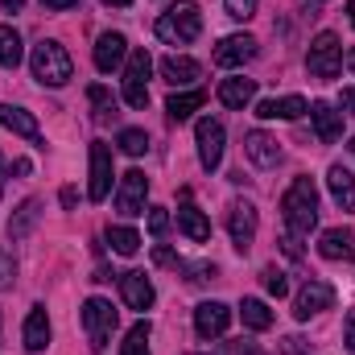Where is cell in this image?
Returning <instances> with one entry per match:
<instances>
[{
    "mask_svg": "<svg viewBox=\"0 0 355 355\" xmlns=\"http://www.w3.org/2000/svg\"><path fill=\"white\" fill-rule=\"evenodd\" d=\"M0 124L25 141H42V128H37V116L25 112V107H12V103H0Z\"/></svg>",
    "mask_w": 355,
    "mask_h": 355,
    "instance_id": "44dd1931",
    "label": "cell"
},
{
    "mask_svg": "<svg viewBox=\"0 0 355 355\" xmlns=\"http://www.w3.org/2000/svg\"><path fill=\"white\" fill-rule=\"evenodd\" d=\"M240 318H244L248 331H268L272 327V310H268L261 297H244L240 302Z\"/></svg>",
    "mask_w": 355,
    "mask_h": 355,
    "instance_id": "4316f807",
    "label": "cell"
},
{
    "mask_svg": "<svg viewBox=\"0 0 355 355\" xmlns=\"http://www.w3.org/2000/svg\"><path fill=\"white\" fill-rule=\"evenodd\" d=\"M194 137H198V162H202V170H219V162H223V141H227L223 124L207 116V120H198Z\"/></svg>",
    "mask_w": 355,
    "mask_h": 355,
    "instance_id": "52a82bcc",
    "label": "cell"
},
{
    "mask_svg": "<svg viewBox=\"0 0 355 355\" xmlns=\"http://www.w3.org/2000/svg\"><path fill=\"white\" fill-rule=\"evenodd\" d=\"M232 355H261L257 347H248V343H232Z\"/></svg>",
    "mask_w": 355,
    "mask_h": 355,
    "instance_id": "ee69618b",
    "label": "cell"
},
{
    "mask_svg": "<svg viewBox=\"0 0 355 355\" xmlns=\"http://www.w3.org/2000/svg\"><path fill=\"white\" fill-rule=\"evenodd\" d=\"M75 198H79V194H75V186H67V190H62V207H75Z\"/></svg>",
    "mask_w": 355,
    "mask_h": 355,
    "instance_id": "f6af8a7d",
    "label": "cell"
},
{
    "mask_svg": "<svg viewBox=\"0 0 355 355\" xmlns=\"http://www.w3.org/2000/svg\"><path fill=\"white\" fill-rule=\"evenodd\" d=\"M252 58H257V37L252 33H232L215 46V67H223V71H236Z\"/></svg>",
    "mask_w": 355,
    "mask_h": 355,
    "instance_id": "30bf717a",
    "label": "cell"
},
{
    "mask_svg": "<svg viewBox=\"0 0 355 355\" xmlns=\"http://www.w3.org/2000/svg\"><path fill=\"white\" fill-rule=\"evenodd\" d=\"M4 174H8V170H4V157H0V194H4Z\"/></svg>",
    "mask_w": 355,
    "mask_h": 355,
    "instance_id": "7dc6e473",
    "label": "cell"
},
{
    "mask_svg": "<svg viewBox=\"0 0 355 355\" xmlns=\"http://www.w3.org/2000/svg\"><path fill=\"white\" fill-rule=\"evenodd\" d=\"M265 289L272 297H285V293H289V281H285L281 268H265Z\"/></svg>",
    "mask_w": 355,
    "mask_h": 355,
    "instance_id": "e575fe53",
    "label": "cell"
},
{
    "mask_svg": "<svg viewBox=\"0 0 355 355\" xmlns=\"http://www.w3.org/2000/svg\"><path fill=\"white\" fill-rule=\"evenodd\" d=\"M149 71H153L149 50H128V67H124V103L128 107L149 103Z\"/></svg>",
    "mask_w": 355,
    "mask_h": 355,
    "instance_id": "8992f818",
    "label": "cell"
},
{
    "mask_svg": "<svg viewBox=\"0 0 355 355\" xmlns=\"http://www.w3.org/2000/svg\"><path fill=\"white\" fill-rule=\"evenodd\" d=\"M281 215L289 236H310L318 227V186L314 178H293V186L281 194Z\"/></svg>",
    "mask_w": 355,
    "mask_h": 355,
    "instance_id": "6da1fadb",
    "label": "cell"
},
{
    "mask_svg": "<svg viewBox=\"0 0 355 355\" xmlns=\"http://www.w3.org/2000/svg\"><path fill=\"white\" fill-rule=\"evenodd\" d=\"M21 33L12 29V25H0V67L4 71H17V62H21Z\"/></svg>",
    "mask_w": 355,
    "mask_h": 355,
    "instance_id": "f1b7e54d",
    "label": "cell"
},
{
    "mask_svg": "<svg viewBox=\"0 0 355 355\" xmlns=\"http://www.w3.org/2000/svg\"><path fill=\"white\" fill-rule=\"evenodd\" d=\"M29 71L42 87H67L71 75H75V62L62 50V42H37L33 54H29Z\"/></svg>",
    "mask_w": 355,
    "mask_h": 355,
    "instance_id": "7a4b0ae2",
    "label": "cell"
},
{
    "mask_svg": "<svg viewBox=\"0 0 355 355\" xmlns=\"http://www.w3.org/2000/svg\"><path fill=\"white\" fill-rule=\"evenodd\" d=\"M112 194V149L103 141H91V186L87 198L91 202H103Z\"/></svg>",
    "mask_w": 355,
    "mask_h": 355,
    "instance_id": "8fae6325",
    "label": "cell"
},
{
    "mask_svg": "<svg viewBox=\"0 0 355 355\" xmlns=\"http://www.w3.org/2000/svg\"><path fill=\"white\" fill-rule=\"evenodd\" d=\"M120 293H124V302L132 306V310H149L153 306V281L145 277V272H124L120 277Z\"/></svg>",
    "mask_w": 355,
    "mask_h": 355,
    "instance_id": "ffe728a7",
    "label": "cell"
},
{
    "mask_svg": "<svg viewBox=\"0 0 355 355\" xmlns=\"http://www.w3.org/2000/svg\"><path fill=\"white\" fill-rule=\"evenodd\" d=\"M103 4H116V8H124V4H132V0H103Z\"/></svg>",
    "mask_w": 355,
    "mask_h": 355,
    "instance_id": "c3c4849f",
    "label": "cell"
},
{
    "mask_svg": "<svg viewBox=\"0 0 355 355\" xmlns=\"http://www.w3.org/2000/svg\"><path fill=\"white\" fill-rule=\"evenodd\" d=\"M223 4H227V17H236V21H248L257 12V0H223Z\"/></svg>",
    "mask_w": 355,
    "mask_h": 355,
    "instance_id": "8d00e7d4",
    "label": "cell"
},
{
    "mask_svg": "<svg viewBox=\"0 0 355 355\" xmlns=\"http://www.w3.org/2000/svg\"><path fill=\"white\" fill-rule=\"evenodd\" d=\"M0 335H4V318H0Z\"/></svg>",
    "mask_w": 355,
    "mask_h": 355,
    "instance_id": "816d5d0a",
    "label": "cell"
},
{
    "mask_svg": "<svg viewBox=\"0 0 355 355\" xmlns=\"http://www.w3.org/2000/svg\"><path fill=\"white\" fill-rule=\"evenodd\" d=\"M306 71H310L314 79H335V75L343 71V42H339L331 29H322V33L310 42V54H306Z\"/></svg>",
    "mask_w": 355,
    "mask_h": 355,
    "instance_id": "5b68a950",
    "label": "cell"
},
{
    "mask_svg": "<svg viewBox=\"0 0 355 355\" xmlns=\"http://www.w3.org/2000/svg\"><path fill=\"white\" fill-rule=\"evenodd\" d=\"M339 103H343V107H347V112L355 116V87H343V95H339Z\"/></svg>",
    "mask_w": 355,
    "mask_h": 355,
    "instance_id": "60d3db41",
    "label": "cell"
},
{
    "mask_svg": "<svg viewBox=\"0 0 355 355\" xmlns=\"http://www.w3.org/2000/svg\"><path fill=\"white\" fill-rule=\"evenodd\" d=\"M318 252H322L327 261H355V232H343V227L322 232Z\"/></svg>",
    "mask_w": 355,
    "mask_h": 355,
    "instance_id": "7402d4cb",
    "label": "cell"
},
{
    "mask_svg": "<svg viewBox=\"0 0 355 355\" xmlns=\"http://www.w3.org/2000/svg\"><path fill=\"white\" fill-rule=\"evenodd\" d=\"M145 194H149V178L141 170H128L120 178V190H116V211L120 215H141L145 211Z\"/></svg>",
    "mask_w": 355,
    "mask_h": 355,
    "instance_id": "7c38bea8",
    "label": "cell"
},
{
    "mask_svg": "<svg viewBox=\"0 0 355 355\" xmlns=\"http://www.w3.org/2000/svg\"><path fill=\"white\" fill-rule=\"evenodd\" d=\"M227 327H232V310H227L223 302H202V306L194 310V331H198V339H219Z\"/></svg>",
    "mask_w": 355,
    "mask_h": 355,
    "instance_id": "5bb4252c",
    "label": "cell"
},
{
    "mask_svg": "<svg viewBox=\"0 0 355 355\" xmlns=\"http://www.w3.org/2000/svg\"><path fill=\"white\" fill-rule=\"evenodd\" d=\"M207 355H211V352H207Z\"/></svg>",
    "mask_w": 355,
    "mask_h": 355,
    "instance_id": "f5cc1de1",
    "label": "cell"
},
{
    "mask_svg": "<svg viewBox=\"0 0 355 355\" xmlns=\"http://www.w3.org/2000/svg\"><path fill=\"white\" fill-rule=\"evenodd\" d=\"M198 62L194 58H186V54H170V58H162V79L166 83H174V87H186V83H194L198 79Z\"/></svg>",
    "mask_w": 355,
    "mask_h": 355,
    "instance_id": "603a6c76",
    "label": "cell"
},
{
    "mask_svg": "<svg viewBox=\"0 0 355 355\" xmlns=\"http://www.w3.org/2000/svg\"><path fill=\"white\" fill-rule=\"evenodd\" d=\"M331 302H335V289H331L327 281H306V285L297 289V297H293V318L306 322V318L331 310Z\"/></svg>",
    "mask_w": 355,
    "mask_h": 355,
    "instance_id": "9c48e42d",
    "label": "cell"
},
{
    "mask_svg": "<svg viewBox=\"0 0 355 355\" xmlns=\"http://www.w3.org/2000/svg\"><path fill=\"white\" fill-rule=\"evenodd\" d=\"M281 248H285V252H289V257H293V261H297V257H302V248H297V240H293V236H285V240H281Z\"/></svg>",
    "mask_w": 355,
    "mask_h": 355,
    "instance_id": "b9f144b4",
    "label": "cell"
},
{
    "mask_svg": "<svg viewBox=\"0 0 355 355\" xmlns=\"http://www.w3.org/2000/svg\"><path fill=\"white\" fill-rule=\"evenodd\" d=\"M120 62H128V37L116 33V29L99 33V42H95V67H99L103 75H112Z\"/></svg>",
    "mask_w": 355,
    "mask_h": 355,
    "instance_id": "4fadbf2b",
    "label": "cell"
},
{
    "mask_svg": "<svg viewBox=\"0 0 355 355\" xmlns=\"http://www.w3.org/2000/svg\"><path fill=\"white\" fill-rule=\"evenodd\" d=\"M29 170H33L29 157H17V162H12V174H29Z\"/></svg>",
    "mask_w": 355,
    "mask_h": 355,
    "instance_id": "7bdbcfd3",
    "label": "cell"
},
{
    "mask_svg": "<svg viewBox=\"0 0 355 355\" xmlns=\"http://www.w3.org/2000/svg\"><path fill=\"white\" fill-rule=\"evenodd\" d=\"M153 261H157V265H182L170 248H157V252H153Z\"/></svg>",
    "mask_w": 355,
    "mask_h": 355,
    "instance_id": "74e56055",
    "label": "cell"
},
{
    "mask_svg": "<svg viewBox=\"0 0 355 355\" xmlns=\"http://www.w3.org/2000/svg\"><path fill=\"white\" fill-rule=\"evenodd\" d=\"M347 12H352V25H355V0H347Z\"/></svg>",
    "mask_w": 355,
    "mask_h": 355,
    "instance_id": "f907efd6",
    "label": "cell"
},
{
    "mask_svg": "<svg viewBox=\"0 0 355 355\" xmlns=\"http://www.w3.org/2000/svg\"><path fill=\"white\" fill-rule=\"evenodd\" d=\"M116 322H120V314L112 310V302H103V297H87L83 302V331H87L91 352H103L112 343Z\"/></svg>",
    "mask_w": 355,
    "mask_h": 355,
    "instance_id": "277c9868",
    "label": "cell"
},
{
    "mask_svg": "<svg viewBox=\"0 0 355 355\" xmlns=\"http://www.w3.org/2000/svg\"><path fill=\"white\" fill-rule=\"evenodd\" d=\"M87 99L95 103V120H112V116H116V99L107 95V87H99V83H95V87L87 91Z\"/></svg>",
    "mask_w": 355,
    "mask_h": 355,
    "instance_id": "d6a6232c",
    "label": "cell"
},
{
    "mask_svg": "<svg viewBox=\"0 0 355 355\" xmlns=\"http://www.w3.org/2000/svg\"><path fill=\"white\" fill-rule=\"evenodd\" d=\"M149 331H153L149 322H137V327L124 335V343H120L124 355H149Z\"/></svg>",
    "mask_w": 355,
    "mask_h": 355,
    "instance_id": "4dcf8cb0",
    "label": "cell"
},
{
    "mask_svg": "<svg viewBox=\"0 0 355 355\" xmlns=\"http://www.w3.org/2000/svg\"><path fill=\"white\" fill-rule=\"evenodd\" d=\"M4 8H8V12H21V8H25V0H4Z\"/></svg>",
    "mask_w": 355,
    "mask_h": 355,
    "instance_id": "bcb514c9",
    "label": "cell"
},
{
    "mask_svg": "<svg viewBox=\"0 0 355 355\" xmlns=\"http://www.w3.org/2000/svg\"><path fill=\"white\" fill-rule=\"evenodd\" d=\"M244 153H248V162H252V166L272 170V166L281 162V141H277V137H268V132H261V128H252V132L244 137Z\"/></svg>",
    "mask_w": 355,
    "mask_h": 355,
    "instance_id": "2e32d148",
    "label": "cell"
},
{
    "mask_svg": "<svg viewBox=\"0 0 355 355\" xmlns=\"http://www.w3.org/2000/svg\"><path fill=\"white\" fill-rule=\"evenodd\" d=\"M257 207L244 198V202H232V211H227V232H232V244H236V252H248L252 248V240H257Z\"/></svg>",
    "mask_w": 355,
    "mask_h": 355,
    "instance_id": "ba28073f",
    "label": "cell"
},
{
    "mask_svg": "<svg viewBox=\"0 0 355 355\" xmlns=\"http://www.w3.org/2000/svg\"><path fill=\"white\" fill-rule=\"evenodd\" d=\"M202 99H207L202 91H178V95H170L166 112H170V120H178V124H182V120H190V116L202 107Z\"/></svg>",
    "mask_w": 355,
    "mask_h": 355,
    "instance_id": "484cf974",
    "label": "cell"
},
{
    "mask_svg": "<svg viewBox=\"0 0 355 355\" xmlns=\"http://www.w3.org/2000/svg\"><path fill=\"white\" fill-rule=\"evenodd\" d=\"M310 120H314V132H318V141L322 145H331V141H339L343 137V112H335L331 103H310Z\"/></svg>",
    "mask_w": 355,
    "mask_h": 355,
    "instance_id": "ac0fdd59",
    "label": "cell"
},
{
    "mask_svg": "<svg viewBox=\"0 0 355 355\" xmlns=\"http://www.w3.org/2000/svg\"><path fill=\"white\" fill-rule=\"evenodd\" d=\"M12 281H17V257L8 244H0V293L12 289Z\"/></svg>",
    "mask_w": 355,
    "mask_h": 355,
    "instance_id": "836d02e7",
    "label": "cell"
},
{
    "mask_svg": "<svg viewBox=\"0 0 355 355\" xmlns=\"http://www.w3.org/2000/svg\"><path fill=\"white\" fill-rule=\"evenodd\" d=\"M37 215H42V202H37V198H25V202L17 207V215H12V223H8V236H12V240H21V236H29V227L37 223Z\"/></svg>",
    "mask_w": 355,
    "mask_h": 355,
    "instance_id": "83f0119b",
    "label": "cell"
},
{
    "mask_svg": "<svg viewBox=\"0 0 355 355\" xmlns=\"http://www.w3.org/2000/svg\"><path fill=\"white\" fill-rule=\"evenodd\" d=\"M116 145H120V153H128V157H141V153L149 149V137H145L141 128H124V132L116 137Z\"/></svg>",
    "mask_w": 355,
    "mask_h": 355,
    "instance_id": "1f68e13d",
    "label": "cell"
},
{
    "mask_svg": "<svg viewBox=\"0 0 355 355\" xmlns=\"http://www.w3.org/2000/svg\"><path fill=\"white\" fill-rule=\"evenodd\" d=\"M42 4H46V8H54V12H67V8H75L79 0H42Z\"/></svg>",
    "mask_w": 355,
    "mask_h": 355,
    "instance_id": "ab89813d",
    "label": "cell"
},
{
    "mask_svg": "<svg viewBox=\"0 0 355 355\" xmlns=\"http://www.w3.org/2000/svg\"><path fill=\"white\" fill-rule=\"evenodd\" d=\"M343 343H347V352L355 355V314L347 318V331H343Z\"/></svg>",
    "mask_w": 355,
    "mask_h": 355,
    "instance_id": "f35d334b",
    "label": "cell"
},
{
    "mask_svg": "<svg viewBox=\"0 0 355 355\" xmlns=\"http://www.w3.org/2000/svg\"><path fill=\"white\" fill-rule=\"evenodd\" d=\"M327 186H331V198L343 207V211H355V178L347 166H331L327 170Z\"/></svg>",
    "mask_w": 355,
    "mask_h": 355,
    "instance_id": "cb8c5ba5",
    "label": "cell"
},
{
    "mask_svg": "<svg viewBox=\"0 0 355 355\" xmlns=\"http://www.w3.org/2000/svg\"><path fill=\"white\" fill-rule=\"evenodd\" d=\"M343 62H347V67H352V75H355V50H352V54H347V58H343Z\"/></svg>",
    "mask_w": 355,
    "mask_h": 355,
    "instance_id": "681fc988",
    "label": "cell"
},
{
    "mask_svg": "<svg viewBox=\"0 0 355 355\" xmlns=\"http://www.w3.org/2000/svg\"><path fill=\"white\" fill-rule=\"evenodd\" d=\"M306 112H310V103L302 95H281V99H261L257 103V116L261 120H297Z\"/></svg>",
    "mask_w": 355,
    "mask_h": 355,
    "instance_id": "e0dca14e",
    "label": "cell"
},
{
    "mask_svg": "<svg viewBox=\"0 0 355 355\" xmlns=\"http://www.w3.org/2000/svg\"><path fill=\"white\" fill-rule=\"evenodd\" d=\"M149 232H153L157 240L170 232V211H166V207H149Z\"/></svg>",
    "mask_w": 355,
    "mask_h": 355,
    "instance_id": "d590c367",
    "label": "cell"
},
{
    "mask_svg": "<svg viewBox=\"0 0 355 355\" xmlns=\"http://www.w3.org/2000/svg\"><path fill=\"white\" fill-rule=\"evenodd\" d=\"M178 227L194 240V244H202V240H211V223H207V215L194 207V194H190V186H182V207H178Z\"/></svg>",
    "mask_w": 355,
    "mask_h": 355,
    "instance_id": "9a60e30c",
    "label": "cell"
},
{
    "mask_svg": "<svg viewBox=\"0 0 355 355\" xmlns=\"http://www.w3.org/2000/svg\"><path fill=\"white\" fill-rule=\"evenodd\" d=\"M21 339H25V352H33V355L50 347V314H46V306H33V310H29Z\"/></svg>",
    "mask_w": 355,
    "mask_h": 355,
    "instance_id": "d6986e66",
    "label": "cell"
},
{
    "mask_svg": "<svg viewBox=\"0 0 355 355\" xmlns=\"http://www.w3.org/2000/svg\"><path fill=\"white\" fill-rule=\"evenodd\" d=\"M153 29H157V37L170 42V46H190V42L202 33V12H198L194 0H178V4H170V8L157 17Z\"/></svg>",
    "mask_w": 355,
    "mask_h": 355,
    "instance_id": "3957f363",
    "label": "cell"
},
{
    "mask_svg": "<svg viewBox=\"0 0 355 355\" xmlns=\"http://www.w3.org/2000/svg\"><path fill=\"white\" fill-rule=\"evenodd\" d=\"M107 244H112V252L116 257H137V248H141V236L132 232V227H107Z\"/></svg>",
    "mask_w": 355,
    "mask_h": 355,
    "instance_id": "f546056e",
    "label": "cell"
},
{
    "mask_svg": "<svg viewBox=\"0 0 355 355\" xmlns=\"http://www.w3.org/2000/svg\"><path fill=\"white\" fill-rule=\"evenodd\" d=\"M219 99H223L227 107L252 103V99H257V79H223V83H219Z\"/></svg>",
    "mask_w": 355,
    "mask_h": 355,
    "instance_id": "d4e9b609",
    "label": "cell"
}]
</instances>
